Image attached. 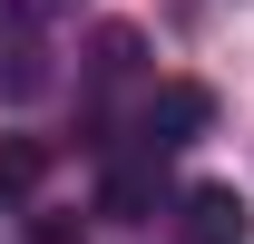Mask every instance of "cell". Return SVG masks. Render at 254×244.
Here are the masks:
<instances>
[{"mask_svg":"<svg viewBox=\"0 0 254 244\" xmlns=\"http://www.w3.org/2000/svg\"><path fill=\"white\" fill-rule=\"evenodd\" d=\"M205 118H215V98L195 88V78H166V88H147V108H137V147L166 156V147H186Z\"/></svg>","mask_w":254,"mask_h":244,"instance_id":"cell-1","label":"cell"},{"mask_svg":"<svg viewBox=\"0 0 254 244\" xmlns=\"http://www.w3.org/2000/svg\"><path fill=\"white\" fill-rule=\"evenodd\" d=\"M245 195L235 185H186V205H176V244H245Z\"/></svg>","mask_w":254,"mask_h":244,"instance_id":"cell-2","label":"cell"},{"mask_svg":"<svg viewBox=\"0 0 254 244\" xmlns=\"http://www.w3.org/2000/svg\"><path fill=\"white\" fill-rule=\"evenodd\" d=\"M39 176H49V147L39 137H0V205L39 195Z\"/></svg>","mask_w":254,"mask_h":244,"instance_id":"cell-3","label":"cell"},{"mask_svg":"<svg viewBox=\"0 0 254 244\" xmlns=\"http://www.w3.org/2000/svg\"><path fill=\"white\" fill-rule=\"evenodd\" d=\"M98 205H108V215H137V205H147V176H137V166H118V176H108V195H98Z\"/></svg>","mask_w":254,"mask_h":244,"instance_id":"cell-4","label":"cell"}]
</instances>
